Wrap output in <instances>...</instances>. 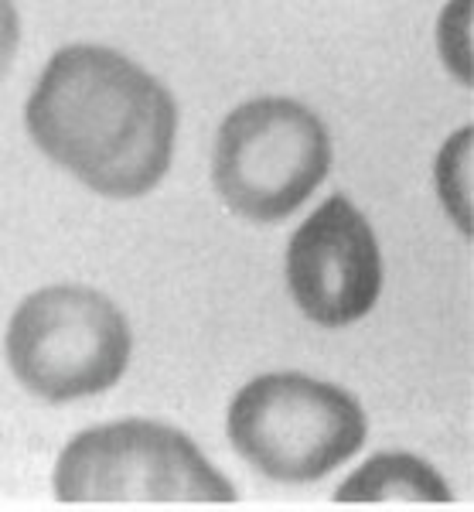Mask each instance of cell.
<instances>
[{
  "label": "cell",
  "instance_id": "obj_1",
  "mask_svg": "<svg viewBox=\"0 0 474 512\" xmlns=\"http://www.w3.org/2000/svg\"><path fill=\"white\" fill-rule=\"evenodd\" d=\"M31 140L82 185L137 198L168 175L178 106L151 72L103 45H69L28 99Z\"/></svg>",
  "mask_w": 474,
  "mask_h": 512
},
{
  "label": "cell",
  "instance_id": "obj_2",
  "mask_svg": "<svg viewBox=\"0 0 474 512\" xmlns=\"http://www.w3.org/2000/svg\"><path fill=\"white\" fill-rule=\"evenodd\" d=\"M365 410L342 386L304 373L246 383L229 407V437L256 472L277 482H318L365 444Z\"/></svg>",
  "mask_w": 474,
  "mask_h": 512
},
{
  "label": "cell",
  "instance_id": "obj_3",
  "mask_svg": "<svg viewBox=\"0 0 474 512\" xmlns=\"http://www.w3.org/2000/svg\"><path fill=\"white\" fill-rule=\"evenodd\" d=\"M130 325L89 287L58 284L24 297L7 328V359L24 390L69 403L116 386L130 362Z\"/></svg>",
  "mask_w": 474,
  "mask_h": 512
},
{
  "label": "cell",
  "instance_id": "obj_4",
  "mask_svg": "<svg viewBox=\"0 0 474 512\" xmlns=\"http://www.w3.org/2000/svg\"><path fill=\"white\" fill-rule=\"evenodd\" d=\"M331 137L304 103L266 96L239 106L215 140L212 181L232 212L280 222L328 178Z\"/></svg>",
  "mask_w": 474,
  "mask_h": 512
},
{
  "label": "cell",
  "instance_id": "obj_5",
  "mask_svg": "<svg viewBox=\"0 0 474 512\" xmlns=\"http://www.w3.org/2000/svg\"><path fill=\"white\" fill-rule=\"evenodd\" d=\"M62 502H236V489L181 431L157 420L89 427L55 465Z\"/></svg>",
  "mask_w": 474,
  "mask_h": 512
},
{
  "label": "cell",
  "instance_id": "obj_6",
  "mask_svg": "<svg viewBox=\"0 0 474 512\" xmlns=\"http://www.w3.org/2000/svg\"><path fill=\"white\" fill-rule=\"evenodd\" d=\"M287 284L297 308L324 328L369 315L382 291V256L365 216L335 195L290 239Z\"/></svg>",
  "mask_w": 474,
  "mask_h": 512
},
{
  "label": "cell",
  "instance_id": "obj_7",
  "mask_svg": "<svg viewBox=\"0 0 474 512\" xmlns=\"http://www.w3.org/2000/svg\"><path fill=\"white\" fill-rule=\"evenodd\" d=\"M338 502H451V489L427 461L417 454L386 451L355 472L342 489Z\"/></svg>",
  "mask_w": 474,
  "mask_h": 512
},
{
  "label": "cell",
  "instance_id": "obj_8",
  "mask_svg": "<svg viewBox=\"0 0 474 512\" xmlns=\"http://www.w3.org/2000/svg\"><path fill=\"white\" fill-rule=\"evenodd\" d=\"M437 185L454 222H461L464 233H471V130H461L444 147L437 164Z\"/></svg>",
  "mask_w": 474,
  "mask_h": 512
},
{
  "label": "cell",
  "instance_id": "obj_9",
  "mask_svg": "<svg viewBox=\"0 0 474 512\" xmlns=\"http://www.w3.org/2000/svg\"><path fill=\"white\" fill-rule=\"evenodd\" d=\"M471 0H454L447 7L444 21H440V48L444 59L451 65V72L461 82H471Z\"/></svg>",
  "mask_w": 474,
  "mask_h": 512
},
{
  "label": "cell",
  "instance_id": "obj_10",
  "mask_svg": "<svg viewBox=\"0 0 474 512\" xmlns=\"http://www.w3.org/2000/svg\"><path fill=\"white\" fill-rule=\"evenodd\" d=\"M21 41V21H18V7L14 0H0V79L11 69L14 52H18Z\"/></svg>",
  "mask_w": 474,
  "mask_h": 512
}]
</instances>
